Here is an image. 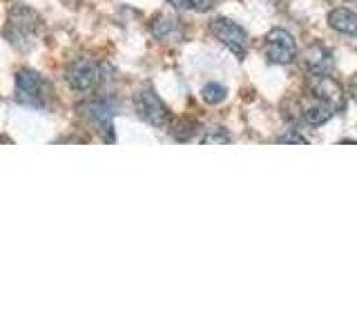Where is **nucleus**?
<instances>
[{
  "label": "nucleus",
  "mask_w": 357,
  "mask_h": 334,
  "mask_svg": "<svg viewBox=\"0 0 357 334\" xmlns=\"http://www.w3.org/2000/svg\"><path fill=\"white\" fill-rule=\"evenodd\" d=\"M279 143H297V145H306V143H308V138H306V136H301V134H297V132H288L286 136L279 138Z\"/></svg>",
  "instance_id": "16"
},
{
  "label": "nucleus",
  "mask_w": 357,
  "mask_h": 334,
  "mask_svg": "<svg viewBox=\"0 0 357 334\" xmlns=\"http://www.w3.org/2000/svg\"><path fill=\"white\" fill-rule=\"evenodd\" d=\"M217 0H170V5L188 11H210Z\"/></svg>",
  "instance_id": "14"
},
{
  "label": "nucleus",
  "mask_w": 357,
  "mask_h": 334,
  "mask_svg": "<svg viewBox=\"0 0 357 334\" xmlns=\"http://www.w3.org/2000/svg\"><path fill=\"white\" fill-rule=\"evenodd\" d=\"M40 31V16L27 5H16L9 11L5 36L7 40L18 49H27L29 45L36 40Z\"/></svg>",
  "instance_id": "1"
},
{
  "label": "nucleus",
  "mask_w": 357,
  "mask_h": 334,
  "mask_svg": "<svg viewBox=\"0 0 357 334\" xmlns=\"http://www.w3.org/2000/svg\"><path fill=\"white\" fill-rule=\"evenodd\" d=\"M266 58L275 65H288L295 61L297 56V40L290 31L277 27L266 36Z\"/></svg>",
  "instance_id": "4"
},
{
  "label": "nucleus",
  "mask_w": 357,
  "mask_h": 334,
  "mask_svg": "<svg viewBox=\"0 0 357 334\" xmlns=\"http://www.w3.org/2000/svg\"><path fill=\"white\" fill-rule=\"evenodd\" d=\"M89 116L100 127V132L112 129V116H114V111H112V105L107 100H96V103L89 105Z\"/></svg>",
  "instance_id": "11"
},
{
  "label": "nucleus",
  "mask_w": 357,
  "mask_h": 334,
  "mask_svg": "<svg viewBox=\"0 0 357 334\" xmlns=\"http://www.w3.org/2000/svg\"><path fill=\"white\" fill-rule=\"evenodd\" d=\"M210 31H212V36L226 45L237 58H243V56L248 54V33H245V29L237 25L234 20L219 16L210 22Z\"/></svg>",
  "instance_id": "3"
},
{
  "label": "nucleus",
  "mask_w": 357,
  "mask_h": 334,
  "mask_svg": "<svg viewBox=\"0 0 357 334\" xmlns=\"http://www.w3.org/2000/svg\"><path fill=\"white\" fill-rule=\"evenodd\" d=\"M328 25L331 29L344 33V36H355L357 38V14L353 9L337 7L328 14Z\"/></svg>",
  "instance_id": "9"
},
{
  "label": "nucleus",
  "mask_w": 357,
  "mask_h": 334,
  "mask_svg": "<svg viewBox=\"0 0 357 334\" xmlns=\"http://www.w3.org/2000/svg\"><path fill=\"white\" fill-rule=\"evenodd\" d=\"M301 111H304V114H301V116H304V122L310 127H319V125H324V122L331 120L335 114H337V111H335L328 103H324V100H319L315 96H312V103H308Z\"/></svg>",
  "instance_id": "10"
},
{
  "label": "nucleus",
  "mask_w": 357,
  "mask_h": 334,
  "mask_svg": "<svg viewBox=\"0 0 357 334\" xmlns=\"http://www.w3.org/2000/svg\"><path fill=\"white\" fill-rule=\"evenodd\" d=\"M304 65L310 74H331L333 72V51L324 45H312V47L306 51Z\"/></svg>",
  "instance_id": "8"
},
{
  "label": "nucleus",
  "mask_w": 357,
  "mask_h": 334,
  "mask_svg": "<svg viewBox=\"0 0 357 334\" xmlns=\"http://www.w3.org/2000/svg\"><path fill=\"white\" fill-rule=\"evenodd\" d=\"M351 94H353V98H355V103H357V81L353 83V89H351Z\"/></svg>",
  "instance_id": "17"
},
{
  "label": "nucleus",
  "mask_w": 357,
  "mask_h": 334,
  "mask_svg": "<svg viewBox=\"0 0 357 334\" xmlns=\"http://www.w3.org/2000/svg\"><path fill=\"white\" fill-rule=\"evenodd\" d=\"M50 96L47 81L33 70H20L16 74V98L31 107H45Z\"/></svg>",
  "instance_id": "2"
},
{
  "label": "nucleus",
  "mask_w": 357,
  "mask_h": 334,
  "mask_svg": "<svg viewBox=\"0 0 357 334\" xmlns=\"http://www.w3.org/2000/svg\"><path fill=\"white\" fill-rule=\"evenodd\" d=\"M308 89H310L312 96L324 100V103H328L335 111L344 109V105H346L344 89L331 74H310Z\"/></svg>",
  "instance_id": "7"
},
{
  "label": "nucleus",
  "mask_w": 357,
  "mask_h": 334,
  "mask_svg": "<svg viewBox=\"0 0 357 334\" xmlns=\"http://www.w3.org/2000/svg\"><path fill=\"white\" fill-rule=\"evenodd\" d=\"M134 107H137L139 116L150 122L152 127H165L167 125V107L163 100L156 96V92L152 87H143L141 92L137 94V98H134Z\"/></svg>",
  "instance_id": "5"
},
{
  "label": "nucleus",
  "mask_w": 357,
  "mask_h": 334,
  "mask_svg": "<svg viewBox=\"0 0 357 334\" xmlns=\"http://www.w3.org/2000/svg\"><path fill=\"white\" fill-rule=\"evenodd\" d=\"M201 96H204L206 103L219 105V103H223V100L228 98V89L223 85H219V83H208L204 89H201Z\"/></svg>",
  "instance_id": "13"
},
{
  "label": "nucleus",
  "mask_w": 357,
  "mask_h": 334,
  "mask_svg": "<svg viewBox=\"0 0 357 334\" xmlns=\"http://www.w3.org/2000/svg\"><path fill=\"white\" fill-rule=\"evenodd\" d=\"M204 145H212V143H221V145H228L232 138H230V134H226V129H221V127H212V129H208L204 136L199 138Z\"/></svg>",
  "instance_id": "15"
},
{
  "label": "nucleus",
  "mask_w": 357,
  "mask_h": 334,
  "mask_svg": "<svg viewBox=\"0 0 357 334\" xmlns=\"http://www.w3.org/2000/svg\"><path fill=\"white\" fill-rule=\"evenodd\" d=\"M67 85L76 92H92L100 81V67L92 58H78L67 67Z\"/></svg>",
  "instance_id": "6"
},
{
  "label": "nucleus",
  "mask_w": 357,
  "mask_h": 334,
  "mask_svg": "<svg viewBox=\"0 0 357 334\" xmlns=\"http://www.w3.org/2000/svg\"><path fill=\"white\" fill-rule=\"evenodd\" d=\"M152 31H154V36L159 38V40L172 38V33L176 31V20L170 18V16H159L154 25H152Z\"/></svg>",
  "instance_id": "12"
}]
</instances>
